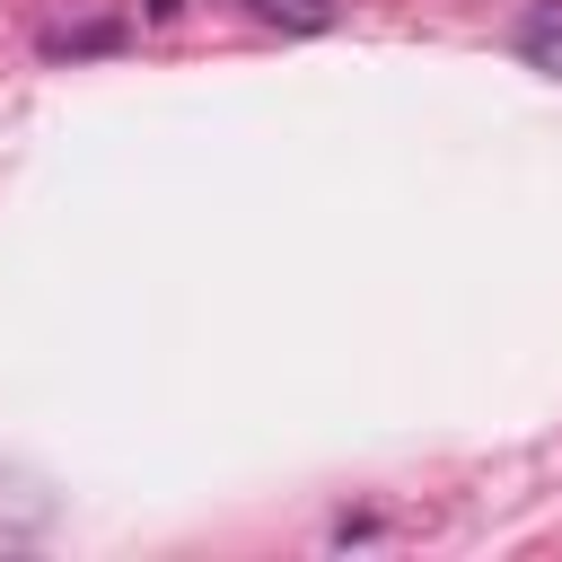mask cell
<instances>
[{"label":"cell","instance_id":"cell-1","mask_svg":"<svg viewBox=\"0 0 562 562\" xmlns=\"http://www.w3.org/2000/svg\"><path fill=\"white\" fill-rule=\"evenodd\" d=\"M518 53H527V70L562 79V0H536V9L518 18Z\"/></svg>","mask_w":562,"mask_h":562},{"label":"cell","instance_id":"cell-2","mask_svg":"<svg viewBox=\"0 0 562 562\" xmlns=\"http://www.w3.org/2000/svg\"><path fill=\"white\" fill-rule=\"evenodd\" d=\"M255 18L281 35H316V26H334V0H255Z\"/></svg>","mask_w":562,"mask_h":562},{"label":"cell","instance_id":"cell-3","mask_svg":"<svg viewBox=\"0 0 562 562\" xmlns=\"http://www.w3.org/2000/svg\"><path fill=\"white\" fill-rule=\"evenodd\" d=\"M97 44H123V26H61V35H44V53H97Z\"/></svg>","mask_w":562,"mask_h":562},{"label":"cell","instance_id":"cell-4","mask_svg":"<svg viewBox=\"0 0 562 562\" xmlns=\"http://www.w3.org/2000/svg\"><path fill=\"white\" fill-rule=\"evenodd\" d=\"M176 9H184V0H149V18H176Z\"/></svg>","mask_w":562,"mask_h":562}]
</instances>
